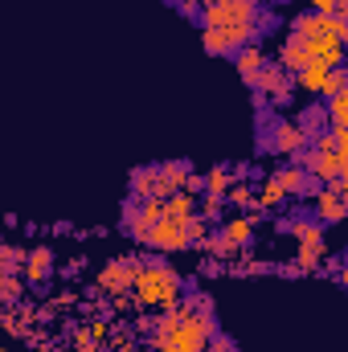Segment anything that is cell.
I'll return each instance as SVG.
<instances>
[{"instance_id":"obj_1","label":"cell","mask_w":348,"mask_h":352,"mask_svg":"<svg viewBox=\"0 0 348 352\" xmlns=\"http://www.w3.org/2000/svg\"><path fill=\"white\" fill-rule=\"evenodd\" d=\"M213 332H217V324H213L209 299L193 295V299H184V316L176 320L173 328L152 332V352H205V340Z\"/></svg>"},{"instance_id":"obj_23","label":"cell","mask_w":348,"mask_h":352,"mask_svg":"<svg viewBox=\"0 0 348 352\" xmlns=\"http://www.w3.org/2000/svg\"><path fill=\"white\" fill-rule=\"evenodd\" d=\"M226 197H230V205H238V209H250V213H259V201H254V188H250V184L234 180V184L226 188Z\"/></svg>"},{"instance_id":"obj_21","label":"cell","mask_w":348,"mask_h":352,"mask_svg":"<svg viewBox=\"0 0 348 352\" xmlns=\"http://www.w3.org/2000/svg\"><path fill=\"white\" fill-rule=\"evenodd\" d=\"M295 87L312 90V94H324V82H328V66H303L295 78H291Z\"/></svg>"},{"instance_id":"obj_24","label":"cell","mask_w":348,"mask_h":352,"mask_svg":"<svg viewBox=\"0 0 348 352\" xmlns=\"http://www.w3.org/2000/svg\"><path fill=\"white\" fill-rule=\"evenodd\" d=\"M201 184H205V192H213V197H226V188L234 184V176H230V168H209V173L201 176Z\"/></svg>"},{"instance_id":"obj_14","label":"cell","mask_w":348,"mask_h":352,"mask_svg":"<svg viewBox=\"0 0 348 352\" xmlns=\"http://www.w3.org/2000/svg\"><path fill=\"white\" fill-rule=\"evenodd\" d=\"M50 274H54V250H50V246H37V250L25 254V278H29V283L41 287Z\"/></svg>"},{"instance_id":"obj_10","label":"cell","mask_w":348,"mask_h":352,"mask_svg":"<svg viewBox=\"0 0 348 352\" xmlns=\"http://www.w3.org/2000/svg\"><path fill=\"white\" fill-rule=\"evenodd\" d=\"M303 144H307V135H303L295 123H274V131H270V152H279V156H299Z\"/></svg>"},{"instance_id":"obj_34","label":"cell","mask_w":348,"mask_h":352,"mask_svg":"<svg viewBox=\"0 0 348 352\" xmlns=\"http://www.w3.org/2000/svg\"><path fill=\"white\" fill-rule=\"evenodd\" d=\"M74 352H102V349H98V340H90L87 332H78V340H74Z\"/></svg>"},{"instance_id":"obj_16","label":"cell","mask_w":348,"mask_h":352,"mask_svg":"<svg viewBox=\"0 0 348 352\" xmlns=\"http://www.w3.org/2000/svg\"><path fill=\"white\" fill-rule=\"evenodd\" d=\"M234 66H238L242 82H246V87H254V74L266 66V58H262L259 45H242V50H234Z\"/></svg>"},{"instance_id":"obj_11","label":"cell","mask_w":348,"mask_h":352,"mask_svg":"<svg viewBox=\"0 0 348 352\" xmlns=\"http://www.w3.org/2000/svg\"><path fill=\"white\" fill-rule=\"evenodd\" d=\"M188 160H164V164H156V176H160V184H156V197L164 201L168 192H176V188H184V180H188Z\"/></svg>"},{"instance_id":"obj_19","label":"cell","mask_w":348,"mask_h":352,"mask_svg":"<svg viewBox=\"0 0 348 352\" xmlns=\"http://www.w3.org/2000/svg\"><path fill=\"white\" fill-rule=\"evenodd\" d=\"M156 184H160L156 164H148V168H135V173H131V197H135V201H144V197H156Z\"/></svg>"},{"instance_id":"obj_6","label":"cell","mask_w":348,"mask_h":352,"mask_svg":"<svg viewBox=\"0 0 348 352\" xmlns=\"http://www.w3.org/2000/svg\"><path fill=\"white\" fill-rule=\"evenodd\" d=\"M303 173L316 176V184H332L340 173H348V148L345 152H316V148H303Z\"/></svg>"},{"instance_id":"obj_3","label":"cell","mask_w":348,"mask_h":352,"mask_svg":"<svg viewBox=\"0 0 348 352\" xmlns=\"http://www.w3.org/2000/svg\"><path fill=\"white\" fill-rule=\"evenodd\" d=\"M205 234H209V221H205L201 213H193V217H184V221L160 217V221L148 230V242H144V246H152V250H184V246H201Z\"/></svg>"},{"instance_id":"obj_30","label":"cell","mask_w":348,"mask_h":352,"mask_svg":"<svg viewBox=\"0 0 348 352\" xmlns=\"http://www.w3.org/2000/svg\"><path fill=\"white\" fill-rule=\"evenodd\" d=\"M33 324V311H4V328L8 332H25Z\"/></svg>"},{"instance_id":"obj_35","label":"cell","mask_w":348,"mask_h":352,"mask_svg":"<svg viewBox=\"0 0 348 352\" xmlns=\"http://www.w3.org/2000/svg\"><path fill=\"white\" fill-rule=\"evenodd\" d=\"M83 332H87L90 340H102V336H107V332H111V328H107V324H102V320H94V324H87V328H83Z\"/></svg>"},{"instance_id":"obj_13","label":"cell","mask_w":348,"mask_h":352,"mask_svg":"<svg viewBox=\"0 0 348 352\" xmlns=\"http://www.w3.org/2000/svg\"><path fill=\"white\" fill-rule=\"evenodd\" d=\"M279 58H283L279 66H283L287 74H299L303 66H312V58H307V41H303V37H295V33L279 45Z\"/></svg>"},{"instance_id":"obj_32","label":"cell","mask_w":348,"mask_h":352,"mask_svg":"<svg viewBox=\"0 0 348 352\" xmlns=\"http://www.w3.org/2000/svg\"><path fill=\"white\" fill-rule=\"evenodd\" d=\"M205 352H238V349H234V340H230V336H221V332H213V336L205 340Z\"/></svg>"},{"instance_id":"obj_12","label":"cell","mask_w":348,"mask_h":352,"mask_svg":"<svg viewBox=\"0 0 348 352\" xmlns=\"http://www.w3.org/2000/svg\"><path fill=\"white\" fill-rule=\"evenodd\" d=\"M345 209H348V201H340L328 184L316 188V221H320V226H336V221H345Z\"/></svg>"},{"instance_id":"obj_2","label":"cell","mask_w":348,"mask_h":352,"mask_svg":"<svg viewBox=\"0 0 348 352\" xmlns=\"http://www.w3.org/2000/svg\"><path fill=\"white\" fill-rule=\"evenodd\" d=\"M131 299L140 307H168L180 299V274L164 263H140L131 278Z\"/></svg>"},{"instance_id":"obj_26","label":"cell","mask_w":348,"mask_h":352,"mask_svg":"<svg viewBox=\"0 0 348 352\" xmlns=\"http://www.w3.org/2000/svg\"><path fill=\"white\" fill-rule=\"evenodd\" d=\"M324 123H328V119H324V111H320V107H312V111H303V119H299L295 127L312 140V135H320V131H324Z\"/></svg>"},{"instance_id":"obj_28","label":"cell","mask_w":348,"mask_h":352,"mask_svg":"<svg viewBox=\"0 0 348 352\" xmlns=\"http://www.w3.org/2000/svg\"><path fill=\"white\" fill-rule=\"evenodd\" d=\"M197 209H201V217H205V221H217L226 205H221V197H213V192H205V197L197 201Z\"/></svg>"},{"instance_id":"obj_18","label":"cell","mask_w":348,"mask_h":352,"mask_svg":"<svg viewBox=\"0 0 348 352\" xmlns=\"http://www.w3.org/2000/svg\"><path fill=\"white\" fill-rule=\"evenodd\" d=\"M197 213V197L193 192H184V188H176L164 197V217H176V221H184V217H193Z\"/></svg>"},{"instance_id":"obj_4","label":"cell","mask_w":348,"mask_h":352,"mask_svg":"<svg viewBox=\"0 0 348 352\" xmlns=\"http://www.w3.org/2000/svg\"><path fill=\"white\" fill-rule=\"evenodd\" d=\"M201 21H205V29L259 21V0H201Z\"/></svg>"},{"instance_id":"obj_33","label":"cell","mask_w":348,"mask_h":352,"mask_svg":"<svg viewBox=\"0 0 348 352\" xmlns=\"http://www.w3.org/2000/svg\"><path fill=\"white\" fill-rule=\"evenodd\" d=\"M21 263V250H12V246H4V242H0V270H8V274H12V266Z\"/></svg>"},{"instance_id":"obj_29","label":"cell","mask_w":348,"mask_h":352,"mask_svg":"<svg viewBox=\"0 0 348 352\" xmlns=\"http://www.w3.org/2000/svg\"><path fill=\"white\" fill-rule=\"evenodd\" d=\"M201 45H205V54H217V58H221V54H230V45L221 41V33H217V29H205V33H201Z\"/></svg>"},{"instance_id":"obj_31","label":"cell","mask_w":348,"mask_h":352,"mask_svg":"<svg viewBox=\"0 0 348 352\" xmlns=\"http://www.w3.org/2000/svg\"><path fill=\"white\" fill-rule=\"evenodd\" d=\"M340 90H348V74H345V70H328L324 94H340Z\"/></svg>"},{"instance_id":"obj_27","label":"cell","mask_w":348,"mask_h":352,"mask_svg":"<svg viewBox=\"0 0 348 352\" xmlns=\"http://www.w3.org/2000/svg\"><path fill=\"white\" fill-rule=\"evenodd\" d=\"M12 299H21V278L0 270V303H12Z\"/></svg>"},{"instance_id":"obj_8","label":"cell","mask_w":348,"mask_h":352,"mask_svg":"<svg viewBox=\"0 0 348 352\" xmlns=\"http://www.w3.org/2000/svg\"><path fill=\"white\" fill-rule=\"evenodd\" d=\"M291 87H295V82H291V74H287L283 66H262L259 74H254V90L266 94L270 102H287V98H291Z\"/></svg>"},{"instance_id":"obj_9","label":"cell","mask_w":348,"mask_h":352,"mask_svg":"<svg viewBox=\"0 0 348 352\" xmlns=\"http://www.w3.org/2000/svg\"><path fill=\"white\" fill-rule=\"evenodd\" d=\"M303 41H307V37H303ZM307 58H312V66L340 70V66H345V41H332V37H312V41H307Z\"/></svg>"},{"instance_id":"obj_36","label":"cell","mask_w":348,"mask_h":352,"mask_svg":"<svg viewBox=\"0 0 348 352\" xmlns=\"http://www.w3.org/2000/svg\"><path fill=\"white\" fill-rule=\"evenodd\" d=\"M238 274H266V263H242Z\"/></svg>"},{"instance_id":"obj_37","label":"cell","mask_w":348,"mask_h":352,"mask_svg":"<svg viewBox=\"0 0 348 352\" xmlns=\"http://www.w3.org/2000/svg\"><path fill=\"white\" fill-rule=\"evenodd\" d=\"M37 352H58V349H54V344H41V349H37Z\"/></svg>"},{"instance_id":"obj_17","label":"cell","mask_w":348,"mask_h":352,"mask_svg":"<svg viewBox=\"0 0 348 352\" xmlns=\"http://www.w3.org/2000/svg\"><path fill=\"white\" fill-rule=\"evenodd\" d=\"M254 221H259V213H246V217H234V221H226L217 234L234 246V250H246V242H250V230H254Z\"/></svg>"},{"instance_id":"obj_20","label":"cell","mask_w":348,"mask_h":352,"mask_svg":"<svg viewBox=\"0 0 348 352\" xmlns=\"http://www.w3.org/2000/svg\"><path fill=\"white\" fill-rule=\"evenodd\" d=\"M320 263H324V238H316V242H299V254H295L291 270H316Z\"/></svg>"},{"instance_id":"obj_25","label":"cell","mask_w":348,"mask_h":352,"mask_svg":"<svg viewBox=\"0 0 348 352\" xmlns=\"http://www.w3.org/2000/svg\"><path fill=\"white\" fill-rule=\"evenodd\" d=\"M283 197H287V192H283V188L274 184V176H266V184H262L259 192H254L259 209H279V205H283Z\"/></svg>"},{"instance_id":"obj_15","label":"cell","mask_w":348,"mask_h":352,"mask_svg":"<svg viewBox=\"0 0 348 352\" xmlns=\"http://www.w3.org/2000/svg\"><path fill=\"white\" fill-rule=\"evenodd\" d=\"M274 184H279L283 192H316V188H320V184L303 173L299 164H287V168H279V173H274Z\"/></svg>"},{"instance_id":"obj_5","label":"cell","mask_w":348,"mask_h":352,"mask_svg":"<svg viewBox=\"0 0 348 352\" xmlns=\"http://www.w3.org/2000/svg\"><path fill=\"white\" fill-rule=\"evenodd\" d=\"M291 33L295 37H332V41H348V21L332 16V12H303L291 21Z\"/></svg>"},{"instance_id":"obj_22","label":"cell","mask_w":348,"mask_h":352,"mask_svg":"<svg viewBox=\"0 0 348 352\" xmlns=\"http://www.w3.org/2000/svg\"><path fill=\"white\" fill-rule=\"evenodd\" d=\"M324 119H328V127H348V90H340V94H328Z\"/></svg>"},{"instance_id":"obj_7","label":"cell","mask_w":348,"mask_h":352,"mask_svg":"<svg viewBox=\"0 0 348 352\" xmlns=\"http://www.w3.org/2000/svg\"><path fill=\"white\" fill-rule=\"evenodd\" d=\"M135 270H140V258H131V254L111 258V263L102 266V274H98V287H102V291H111V295H123V291H131Z\"/></svg>"}]
</instances>
